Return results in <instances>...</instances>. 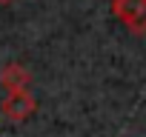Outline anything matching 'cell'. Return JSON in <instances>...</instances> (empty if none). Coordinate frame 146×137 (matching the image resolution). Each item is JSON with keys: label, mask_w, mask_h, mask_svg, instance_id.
Returning a JSON list of instances; mask_svg holds the SVG:
<instances>
[{"label": "cell", "mask_w": 146, "mask_h": 137, "mask_svg": "<svg viewBox=\"0 0 146 137\" xmlns=\"http://www.w3.org/2000/svg\"><path fill=\"white\" fill-rule=\"evenodd\" d=\"M109 9L132 34H146V0H112Z\"/></svg>", "instance_id": "1"}, {"label": "cell", "mask_w": 146, "mask_h": 137, "mask_svg": "<svg viewBox=\"0 0 146 137\" xmlns=\"http://www.w3.org/2000/svg\"><path fill=\"white\" fill-rule=\"evenodd\" d=\"M0 111H3V117L12 120V123H26L37 111V100H35V94L29 89H23V92H6L3 103H0Z\"/></svg>", "instance_id": "2"}, {"label": "cell", "mask_w": 146, "mask_h": 137, "mask_svg": "<svg viewBox=\"0 0 146 137\" xmlns=\"http://www.w3.org/2000/svg\"><path fill=\"white\" fill-rule=\"evenodd\" d=\"M29 83H32V72L23 63H6L0 68V86L6 92H23L29 89Z\"/></svg>", "instance_id": "3"}, {"label": "cell", "mask_w": 146, "mask_h": 137, "mask_svg": "<svg viewBox=\"0 0 146 137\" xmlns=\"http://www.w3.org/2000/svg\"><path fill=\"white\" fill-rule=\"evenodd\" d=\"M9 3H15V0H0V6H9Z\"/></svg>", "instance_id": "4"}]
</instances>
